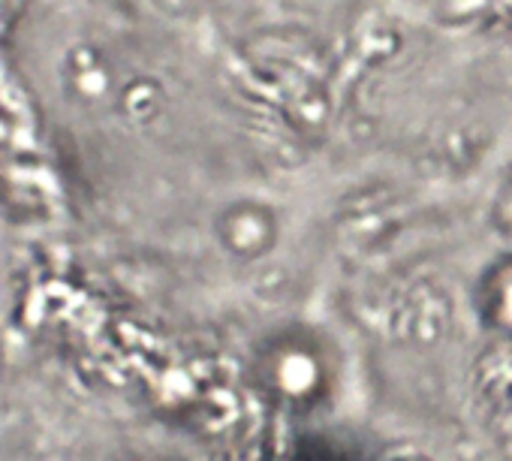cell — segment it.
Wrapping results in <instances>:
<instances>
[{"mask_svg":"<svg viewBox=\"0 0 512 461\" xmlns=\"http://www.w3.org/2000/svg\"><path fill=\"white\" fill-rule=\"evenodd\" d=\"M253 389L284 413H311L335 389L338 368L332 350L305 329L269 338L250 365Z\"/></svg>","mask_w":512,"mask_h":461,"instance_id":"6da1fadb","label":"cell"}]
</instances>
